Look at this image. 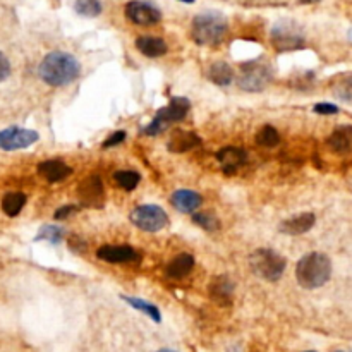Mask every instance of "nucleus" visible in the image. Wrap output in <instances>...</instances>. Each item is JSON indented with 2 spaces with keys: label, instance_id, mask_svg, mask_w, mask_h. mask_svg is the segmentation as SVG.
I'll return each instance as SVG.
<instances>
[{
  "label": "nucleus",
  "instance_id": "f257e3e1",
  "mask_svg": "<svg viewBox=\"0 0 352 352\" xmlns=\"http://www.w3.org/2000/svg\"><path fill=\"white\" fill-rule=\"evenodd\" d=\"M38 74L49 86H66L81 74V66L74 56L67 52H50L42 60Z\"/></svg>",
  "mask_w": 352,
  "mask_h": 352
},
{
  "label": "nucleus",
  "instance_id": "f03ea898",
  "mask_svg": "<svg viewBox=\"0 0 352 352\" xmlns=\"http://www.w3.org/2000/svg\"><path fill=\"white\" fill-rule=\"evenodd\" d=\"M331 277V261L323 253H307L297 261L296 279L304 289H318Z\"/></svg>",
  "mask_w": 352,
  "mask_h": 352
},
{
  "label": "nucleus",
  "instance_id": "7ed1b4c3",
  "mask_svg": "<svg viewBox=\"0 0 352 352\" xmlns=\"http://www.w3.org/2000/svg\"><path fill=\"white\" fill-rule=\"evenodd\" d=\"M227 19L220 12H203L191 25V38L203 47H215L227 35Z\"/></svg>",
  "mask_w": 352,
  "mask_h": 352
},
{
  "label": "nucleus",
  "instance_id": "20e7f679",
  "mask_svg": "<svg viewBox=\"0 0 352 352\" xmlns=\"http://www.w3.org/2000/svg\"><path fill=\"white\" fill-rule=\"evenodd\" d=\"M249 265L255 272L256 277L266 280V282H277L282 279L283 272H285L287 261L283 256L273 249H256L251 256H249Z\"/></svg>",
  "mask_w": 352,
  "mask_h": 352
},
{
  "label": "nucleus",
  "instance_id": "39448f33",
  "mask_svg": "<svg viewBox=\"0 0 352 352\" xmlns=\"http://www.w3.org/2000/svg\"><path fill=\"white\" fill-rule=\"evenodd\" d=\"M273 80L272 67L263 60H249L242 64L237 76V84L241 90L249 93H258L263 91Z\"/></svg>",
  "mask_w": 352,
  "mask_h": 352
},
{
  "label": "nucleus",
  "instance_id": "423d86ee",
  "mask_svg": "<svg viewBox=\"0 0 352 352\" xmlns=\"http://www.w3.org/2000/svg\"><path fill=\"white\" fill-rule=\"evenodd\" d=\"M272 45L275 47L277 52H292L304 47V36L297 25L290 21L277 23L270 33Z\"/></svg>",
  "mask_w": 352,
  "mask_h": 352
},
{
  "label": "nucleus",
  "instance_id": "0eeeda50",
  "mask_svg": "<svg viewBox=\"0 0 352 352\" xmlns=\"http://www.w3.org/2000/svg\"><path fill=\"white\" fill-rule=\"evenodd\" d=\"M131 222L145 232H159L169 224L165 210L156 204H143L131 213Z\"/></svg>",
  "mask_w": 352,
  "mask_h": 352
},
{
  "label": "nucleus",
  "instance_id": "6e6552de",
  "mask_svg": "<svg viewBox=\"0 0 352 352\" xmlns=\"http://www.w3.org/2000/svg\"><path fill=\"white\" fill-rule=\"evenodd\" d=\"M38 132L32 129L9 128L0 131V150L4 152H14V150L28 148L38 141Z\"/></svg>",
  "mask_w": 352,
  "mask_h": 352
},
{
  "label": "nucleus",
  "instance_id": "1a4fd4ad",
  "mask_svg": "<svg viewBox=\"0 0 352 352\" xmlns=\"http://www.w3.org/2000/svg\"><path fill=\"white\" fill-rule=\"evenodd\" d=\"M126 18L138 26H153L162 21V12L150 2L132 0L126 5Z\"/></svg>",
  "mask_w": 352,
  "mask_h": 352
},
{
  "label": "nucleus",
  "instance_id": "9d476101",
  "mask_svg": "<svg viewBox=\"0 0 352 352\" xmlns=\"http://www.w3.org/2000/svg\"><path fill=\"white\" fill-rule=\"evenodd\" d=\"M78 196L83 207L102 208L105 204L104 183L98 176H88L78 184Z\"/></svg>",
  "mask_w": 352,
  "mask_h": 352
},
{
  "label": "nucleus",
  "instance_id": "9b49d317",
  "mask_svg": "<svg viewBox=\"0 0 352 352\" xmlns=\"http://www.w3.org/2000/svg\"><path fill=\"white\" fill-rule=\"evenodd\" d=\"M189 108H191V102L187 100V98L176 97L170 100V104L167 105V107L160 108V110L156 112L153 121L160 122L162 126L169 128L172 122L183 121V119L187 115V112H189Z\"/></svg>",
  "mask_w": 352,
  "mask_h": 352
},
{
  "label": "nucleus",
  "instance_id": "f8f14e48",
  "mask_svg": "<svg viewBox=\"0 0 352 352\" xmlns=\"http://www.w3.org/2000/svg\"><path fill=\"white\" fill-rule=\"evenodd\" d=\"M208 294H210L211 301L217 303L218 306H231L232 299H234V282L227 275L215 277L208 285Z\"/></svg>",
  "mask_w": 352,
  "mask_h": 352
},
{
  "label": "nucleus",
  "instance_id": "ddd939ff",
  "mask_svg": "<svg viewBox=\"0 0 352 352\" xmlns=\"http://www.w3.org/2000/svg\"><path fill=\"white\" fill-rule=\"evenodd\" d=\"M217 160L220 162L222 170L227 176H234L244 165L246 160H248V155H246L244 150L237 148V146H225V148H222L217 153Z\"/></svg>",
  "mask_w": 352,
  "mask_h": 352
},
{
  "label": "nucleus",
  "instance_id": "4468645a",
  "mask_svg": "<svg viewBox=\"0 0 352 352\" xmlns=\"http://www.w3.org/2000/svg\"><path fill=\"white\" fill-rule=\"evenodd\" d=\"M97 256L107 263H129L138 258V253L128 244H105L98 249Z\"/></svg>",
  "mask_w": 352,
  "mask_h": 352
},
{
  "label": "nucleus",
  "instance_id": "2eb2a0df",
  "mask_svg": "<svg viewBox=\"0 0 352 352\" xmlns=\"http://www.w3.org/2000/svg\"><path fill=\"white\" fill-rule=\"evenodd\" d=\"M36 172L49 183H60L73 174V169L62 160H45V162L38 163Z\"/></svg>",
  "mask_w": 352,
  "mask_h": 352
},
{
  "label": "nucleus",
  "instance_id": "dca6fc26",
  "mask_svg": "<svg viewBox=\"0 0 352 352\" xmlns=\"http://www.w3.org/2000/svg\"><path fill=\"white\" fill-rule=\"evenodd\" d=\"M314 222H316V217H314L313 213H309V211H306V213L294 215V217L283 220L282 224H280L279 231L287 235H301L306 234L307 231H311Z\"/></svg>",
  "mask_w": 352,
  "mask_h": 352
},
{
  "label": "nucleus",
  "instance_id": "f3484780",
  "mask_svg": "<svg viewBox=\"0 0 352 352\" xmlns=\"http://www.w3.org/2000/svg\"><path fill=\"white\" fill-rule=\"evenodd\" d=\"M201 138L193 131H184V129H177L170 139L167 141V148L172 153H184L189 150L201 146Z\"/></svg>",
  "mask_w": 352,
  "mask_h": 352
},
{
  "label": "nucleus",
  "instance_id": "a211bd4d",
  "mask_svg": "<svg viewBox=\"0 0 352 352\" xmlns=\"http://www.w3.org/2000/svg\"><path fill=\"white\" fill-rule=\"evenodd\" d=\"M327 146L337 155L352 152V126H340L327 139Z\"/></svg>",
  "mask_w": 352,
  "mask_h": 352
},
{
  "label": "nucleus",
  "instance_id": "6ab92c4d",
  "mask_svg": "<svg viewBox=\"0 0 352 352\" xmlns=\"http://www.w3.org/2000/svg\"><path fill=\"white\" fill-rule=\"evenodd\" d=\"M172 204L180 213H193L203 204V198L191 189H179L172 194Z\"/></svg>",
  "mask_w": 352,
  "mask_h": 352
},
{
  "label": "nucleus",
  "instance_id": "aec40b11",
  "mask_svg": "<svg viewBox=\"0 0 352 352\" xmlns=\"http://www.w3.org/2000/svg\"><path fill=\"white\" fill-rule=\"evenodd\" d=\"M136 47L143 56L150 57V59L162 57L167 54V43L159 36H139L136 40Z\"/></svg>",
  "mask_w": 352,
  "mask_h": 352
},
{
  "label": "nucleus",
  "instance_id": "412c9836",
  "mask_svg": "<svg viewBox=\"0 0 352 352\" xmlns=\"http://www.w3.org/2000/svg\"><path fill=\"white\" fill-rule=\"evenodd\" d=\"M193 266H194L193 256L187 255V253H180V255H177L176 258L167 265V277L176 280L184 279V277L193 270Z\"/></svg>",
  "mask_w": 352,
  "mask_h": 352
},
{
  "label": "nucleus",
  "instance_id": "4be33fe9",
  "mask_svg": "<svg viewBox=\"0 0 352 352\" xmlns=\"http://www.w3.org/2000/svg\"><path fill=\"white\" fill-rule=\"evenodd\" d=\"M208 80L217 86H228L234 80V71L227 62H213L208 69Z\"/></svg>",
  "mask_w": 352,
  "mask_h": 352
},
{
  "label": "nucleus",
  "instance_id": "5701e85b",
  "mask_svg": "<svg viewBox=\"0 0 352 352\" xmlns=\"http://www.w3.org/2000/svg\"><path fill=\"white\" fill-rule=\"evenodd\" d=\"M26 204V196L23 193H8L2 200V210L8 217H18Z\"/></svg>",
  "mask_w": 352,
  "mask_h": 352
},
{
  "label": "nucleus",
  "instance_id": "b1692460",
  "mask_svg": "<svg viewBox=\"0 0 352 352\" xmlns=\"http://www.w3.org/2000/svg\"><path fill=\"white\" fill-rule=\"evenodd\" d=\"M122 299H124L129 306H132L134 309L141 311V313H145L146 316L152 318L155 323H160V321H162L159 307L153 306V304H150L148 301H143V299H138V297H129V296H122Z\"/></svg>",
  "mask_w": 352,
  "mask_h": 352
},
{
  "label": "nucleus",
  "instance_id": "393cba45",
  "mask_svg": "<svg viewBox=\"0 0 352 352\" xmlns=\"http://www.w3.org/2000/svg\"><path fill=\"white\" fill-rule=\"evenodd\" d=\"M102 0H76L74 11L83 18H97L102 14Z\"/></svg>",
  "mask_w": 352,
  "mask_h": 352
},
{
  "label": "nucleus",
  "instance_id": "a878e982",
  "mask_svg": "<svg viewBox=\"0 0 352 352\" xmlns=\"http://www.w3.org/2000/svg\"><path fill=\"white\" fill-rule=\"evenodd\" d=\"M66 237V231L59 225H43L42 228L36 234L35 241H47L52 242V244H60L62 239Z\"/></svg>",
  "mask_w": 352,
  "mask_h": 352
},
{
  "label": "nucleus",
  "instance_id": "bb28decb",
  "mask_svg": "<svg viewBox=\"0 0 352 352\" xmlns=\"http://www.w3.org/2000/svg\"><path fill=\"white\" fill-rule=\"evenodd\" d=\"M256 143L263 148H275L280 143V134L273 126H263L258 132H256Z\"/></svg>",
  "mask_w": 352,
  "mask_h": 352
},
{
  "label": "nucleus",
  "instance_id": "cd10ccee",
  "mask_svg": "<svg viewBox=\"0 0 352 352\" xmlns=\"http://www.w3.org/2000/svg\"><path fill=\"white\" fill-rule=\"evenodd\" d=\"M114 180L122 189L132 191L139 184L141 177H139L138 172H132V170H119V172L114 174Z\"/></svg>",
  "mask_w": 352,
  "mask_h": 352
},
{
  "label": "nucleus",
  "instance_id": "c85d7f7f",
  "mask_svg": "<svg viewBox=\"0 0 352 352\" xmlns=\"http://www.w3.org/2000/svg\"><path fill=\"white\" fill-rule=\"evenodd\" d=\"M193 222L196 225H200L201 228H204L207 232H215L220 228V222H218L217 215H213L211 211H203V213L193 215Z\"/></svg>",
  "mask_w": 352,
  "mask_h": 352
},
{
  "label": "nucleus",
  "instance_id": "c756f323",
  "mask_svg": "<svg viewBox=\"0 0 352 352\" xmlns=\"http://www.w3.org/2000/svg\"><path fill=\"white\" fill-rule=\"evenodd\" d=\"M124 139H126V132L124 131H117V132H114V134L108 136V138L105 139L104 145H102V148L107 150V148H112V146H117V145H121Z\"/></svg>",
  "mask_w": 352,
  "mask_h": 352
},
{
  "label": "nucleus",
  "instance_id": "7c9ffc66",
  "mask_svg": "<svg viewBox=\"0 0 352 352\" xmlns=\"http://www.w3.org/2000/svg\"><path fill=\"white\" fill-rule=\"evenodd\" d=\"M78 210H80V207H76V204H66V207L59 208L54 217H56V220H66V218H69L71 215L76 213Z\"/></svg>",
  "mask_w": 352,
  "mask_h": 352
},
{
  "label": "nucleus",
  "instance_id": "2f4dec72",
  "mask_svg": "<svg viewBox=\"0 0 352 352\" xmlns=\"http://www.w3.org/2000/svg\"><path fill=\"white\" fill-rule=\"evenodd\" d=\"M9 76H11V62L4 54L0 52V83L8 80Z\"/></svg>",
  "mask_w": 352,
  "mask_h": 352
},
{
  "label": "nucleus",
  "instance_id": "473e14b6",
  "mask_svg": "<svg viewBox=\"0 0 352 352\" xmlns=\"http://www.w3.org/2000/svg\"><path fill=\"white\" fill-rule=\"evenodd\" d=\"M313 110L316 112V114H321V115H333V114H338V108L335 107L333 104H316L313 107Z\"/></svg>",
  "mask_w": 352,
  "mask_h": 352
},
{
  "label": "nucleus",
  "instance_id": "72a5a7b5",
  "mask_svg": "<svg viewBox=\"0 0 352 352\" xmlns=\"http://www.w3.org/2000/svg\"><path fill=\"white\" fill-rule=\"evenodd\" d=\"M303 4H311V2H318V0H299Z\"/></svg>",
  "mask_w": 352,
  "mask_h": 352
},
{
  "label": "nucleus",
  "instance_id": "f704fd0d",
  "mask_svg": "<svg viewBox=\"0 0 352 352\" xmlns=\"http://www.w3.org/2000/svg\"><path fill=\"white\" fill-rule=\"evenodd\" d=\"M179 2H184V4H193L194 0H179Z\"/></svg>",
  "mask_w": 352,
  "mask_h": 352
},
{
  "label": "nucleus",
  "instance_id": "c9c22d12",
  "mask_svg": "<svg viewBox=\"0 0 352 352\" xmlns=\"http://www.w3.org/2000/svg\"><path fill=\"white\" fill-rule=\"evenodd\" d=\"M155 352H176V351H170V349H160V351H155Z\"/></svg>",
  "mask_w": 352,
  "mask_h": 352
},
{
  "label": "nucleus",
  "instance_id": "e433bc0d",
  "mask_svg": "<svg viewBox=\"0 0 352 352\" xmlns=\"http://www.w3.org/2000/svg\"><path fill=\"white\" fill-rule=\"evenodd\" d=\"M333 352H345V351H333Z\"/></svg>",
  "mask_w": 352,
  "mask_h": 352
},
{
  "label": "nucleus",
  "instance_id": "4c0bfd02",
  "mask_svg": "<svg viewBox=\"0 0 352 352\" xmlns=\"http://www.w3.org/2000/svg\"><path fill=\"white\" fill-rule=\"evenodd\" d=\"M307 352H314V351H307Z\"/></svg>",
  "mask_w": 352,
  "mask_h": 352
}]
</instances>
